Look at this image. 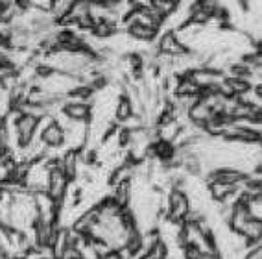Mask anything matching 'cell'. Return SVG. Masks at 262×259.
<instances>
[{
    "mask_svg": "<svg viewBox=\"0 0 262 259\" xmlns=\"http://www.w3.org/2000/svg\"><path fill=\"white\" fill-rule=\"evenodd\" d=\"M0 200H2V184H0Z\"/></svg>",
    "mask_w": 262,
    "mask_h": 259,
    "instance_id": "cell-1",
    "label": "cell"
}]
</instances>
